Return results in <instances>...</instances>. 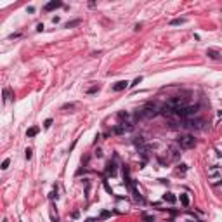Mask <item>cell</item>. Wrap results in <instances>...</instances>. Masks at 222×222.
Listing matches in <instances>:
<instances>
[{"mask_svg":"<svg viewBox=\"0 0 222 222\" xmlns=\"http://www.w3.org/2000/svg\"><path fill=\"white\" fill-rule=\"evenodd\" d=\"M160 111H161V108H158L156 102H148L144 108H141V109H139V115H141V118L149 120V118H155Z\"/></svg>","mask_w":222,"mask_h":222,"instance_id":"cell-1","label":"cell"},{"mask_svg":"<svg viewBox=\"0 0 222 222\" xmlns=\"http://www.w3.org/2000/svg\"><path fill=\"white\" fill-rule=\"evenodd\" d=\"M177 144L182 148V149H191V148H194L196 146V139H194L191 134H184L180 135L177 139Z\"/></svg>","mask_w":222,"mask_h":222,"instance_id":"cell-2","label":"cell"},{"mask_svg":"<svg viewBox=\"0 0 222 222\" xmlns=\"http://www.w3.org/2000/svg\"><path fill=\"white\" fill-rule=\"evenodd\" d=\"M167 106L174 108V109L177 111V109H180V108L188 106V99H186V97H170L168 101H167Z\"/></svg>","mask_w":222,"mask_h":222,"instance_id":"cell-3","label":"cell"},{"mask_svg":"<svg viewBox=\"0 0 222 222\" xmlns=\"http://www.w3.org/2000/svg\"><path fill=\"white\" fill-rule=\"evenodd\" d=\"M180 158V151L175 148V146H172V148H168V151H167V158L161 161V163H172V161H177V160Z\"/></svg>","mask_w":222,"mask_h":222,"instance_id":"cell-4","label":"cell"},{"mask_svg":"<svg viewBox=\"0 0 222 222\" xmlns=\"http://www.w3.org/2000/svg\"><path fill=\"white\" fill-rule=\"evenodd\" d=\"M188 128H203V120L200 118H189V120H184V125Z\"/></svg>","mask_w":222,"mask_h":222,"instance_id":"cell-5","label":"cell"},{"mask_svg":"<svg viewBox=\"0 0 222 222\" xmlns=\"http://www.w3.org/2000/svg\"><path fill=\"white\" fill-rule=\"evenodd\" d=\"M59 7H63V2H59V0H52V2L45 4L44 10H45V12H50V10H54V9H59Z\"/></svg>","mask_w":222,"mask_h":222,"instance_id":"cell-6","label":"cell"},{"mask_svg":"<svg viewBox=\"0 0 222 222\" xmlns=\"http://www.w3.org/2000/svg\"><path fill=\"white\" fill-rule=\"evenodd\" d=\"M106 174L108 175H115L116 174V156L111 161H108V165H106Z\"/></svg>","mask_w":222,"mask_h":222,"instance_id":"cell-7","label":"cell"},{"mask_svg":"<svg viewBox=\"0 0 222 222\" xmlns=\"http://www.w3.org/2000/svg\"><path fill=\"white\" fill-rule=\"evenodd\" d=\"M127 87H128V82H127V80H120V82H116L115 85H113V90L120 92V90H125Z\"/></svg>","mask_w":222,"mask_h":222,"instance_id":"cell-8","label":"cell"},{"mask_svg":"<svg viewBox=\"0 0 222 222\" xmlns=\"http://www.w3.org/2000/svg\"><path fill=\"white\" fill-rule=\"evenodd\" d=\"M130 189H132V194H134V200H135V201L142 203V196H141V193L137 191V188H135V184H134V182L130 184Z\"/></svg>","mask_w":222,"mask_h":222,"instance_id":"cell-9","label":"cell"},{"mask_svg":"<svg viewBox=\"0 0 222 222\" xmlns=\"http://www.w3.org/2000/svg\"><path fill=\"white\" fill-rule=\"evenodd\" d=\"M207 56L210 59H215V61H217V59H220V54L217 52V50H213V49H208L207 50Z\"/></svg>","mask_w":222,"mask_h":222,"instance_id":"cell-10","label":"cell"},{"mask_svg":"<svg viewBox=\"0 0 222 222\" xmlns=\"http://www.w3.org/2000/svg\"><path fill=\"white\" fill-rule=\"evenodd\" d=\"M50 220L52 222H59V215H57V210H56V207H50Z\"/></svg>","mask_w":222,"mask_h":222,"instance_id":"cell-11","label":"cell"},{"mask_svg":"<svg viewBox=\"0 0 222 222\" xmlns=\"http://www.w3.org/2000/svg\"><path fill=\"white\" fill-rule=\"evenodd\" d=\"M163 200L167 203H175V200H177V198H175L172 193H167V194H163Z\"/></svg>","mask_w":222,"mask_h":222,"instance_id":"cell-12","label":"cell"},{"mask_svg":"<svg viewBox=\"0 0 222 222\" xmlns=\"http://www.w3.org/2000/svg\"><path fill=\"white\" fill-rule=\"evenodd\" d=\"M186 21H188L186 17H177V19H172V21H170V24H172V26H177V24H184Z\"/></svg>","mask_w":222,"mask_h":222,"instance_id":"cell-13","label":"cell"},{"mask_svg":"<svg viewBox=\"0 0 222 222\" xmlns=\"http://www.w3.org/2000/svg\"><path fill=\"white\" fill-rule=\"evenodd\" d=\"M37 134H38V127H31V128H28V132H26L28 137H35Z\"/></svg>","mask_w":222,"mask_h":222,"instance_id":"cell-14","label":"cell"},{"mask_svg":"<svg viewBox=\"0 0 222 222\" xmlns=\"http://www.w3.org/2000/svg\"><path fill=\"white\" fill-rule=\"evenodd\" d=\"M80 23H82V19H73V21H68L64 26H66V28H73V26H78Z\"/></svg>","mask_w":222,"mask_h":222,"instance_id":"cell-15","label":"cell"},{"mask_svg":"<svg viewBox=\"0 0 222 222\" xmlns=\"http://www.w3.org/2000/svg\"><path fill=\"white\" fill-rule=\"evenodd\" d=\"M179 200H180V203H182L184 207H188V205H189V198H188V194H180V198H179Z\"/></svg>","mask_w":222,"mask_h":222,"instance_id":"cell-16","label":"cell"},{"mask_svg":"<svg viewBox=\"0 0 222 222\" xmlns=\"http://www.w3.org/2000/svg\"><path fill=\"white\" fill-rule=\"evenodd\" d=\"M118 118H120L121 121H123V120L127 121V120H128V113H127V111H120V113H118Z\"/></svg>","mask_w":222,"mask_h":222,"instance_id":"cell-17","label":"cell"},{"mask_svg":"<svg viewBox=\"0 0 222 222\" xmlns=\"http://www.w3.org/2000/svg\"><path fill=\"white\" fill-rule=\"evenodd\" d=\"M9 99H10V90L4 89V101H9Z\"/></svg>","mask_w":222,"mask_h":222,"instance_id":"cell-18","label":"cell"},{"mask_svg":"<svg viewBox=\"0 0 222 222\" xmlns=\"http://www.w3.org/2000/svg\"><path fill=\"white\" fill-rule=\"evenodd\" d=\"M9 163H10V160L9 158H5L4 161H2V170H5V168H9Z\"/></svg>","mask_w":222,"mask_h":222,"instance_id":"cell-19","label":"cell"},{"mask_svg":"<svg viewBox=\"0 0 222 222\" xmlns=\"http://www.w3.org/2000/svg\"><path fill=\"white\" fill-rule=\"evenodd\" d=\"M24 156H26V160H31V156H33V151H31V149L28 148V149L24 151Z\"/></svg>","mask_w":222,"mask_h":222,"instance_id":"cell-20","label":"cell"},{"mask_svg":"<svg viewBox=\"0 0 222 222\" xmlns=\"http://www.w3.org/2000/svg\"><path fill=\"white\" fill-rule=\"evenodd\" d=\"M75 108H77V104H75V102H71V104H64L63 109H75Z\"/></svg>","mask_w":222,"mask_h":222,"instance_id":"cell-21","label":"cell"},{"mask_svg":"<svg viewBox=\"0 0 222 222\" xmlns=\"http://www.w3.org/2000/svg\"><path fill=\"white\" fill-rule=\"evenodd\" d=\"M49 198H50V200H57V189H54L52 193L49 194Z\"/></svg>","mask_w":222,"mask_h":222,"instance_id":"cell-22","label":"cell"},{"mask_svg":"<svg viewBox=\"0 0 222 222\" xmlns=\"http://www.w3.org/2000/svg\"><path fill=\"white\" fill-rule=\"evenodd\" d=\"M141 82H142V77H137V78L134 80V82L130 83V85H132V87H135V85H137V83H141Z\"/></svg>","mask_w":222,"mask_h":222,"instance_id":"cell-23","label":"cell"},{"mask_svg":"<svg viewBox=\"0 0 222 222\" xmlns=\"http://www.w3.org/2000/svg\"><path fill=\"white\" fill-rule=\"evenodd\" d=\"M186 170H188V165H186V163L179 165V172H186Z\"/></svg>","mask_w":222,"mask_h":222,"instance_id":"cell-24","label":"cell"},{"mask_svg":"<svg viewBox=\"0 0 222 222\" xmlns=\"http://www.w3.org/2000/svg\"><path fill=\"white\" fill-rule=\"evenodd\" d=\"M50 125H52V120H50V118H47V120H45V123H44V127H45V128H49Z\"/></svg>","mask_w":222,"mask_h":222,"instance_id":"cell-25","label":"cell"},{"mask_svg":"<svg viewBox=\"0 0 222 222\" xmlns=\"http://www.w3.org/2000/svg\"><path fill=\"white\" fill-rule=\"evenodd\" d=\"M96 92H99V87H90L89 89V94H96Z\"/></svg>","mask_w":222,"mask_h":222,"instance_id":"cell-26","label":"cell"},{"mask_svg":"<svg viewBox=\"0 0 222 222\" xmlns=\"http://www.w3.org/2000/svg\"><path fill=\"white\" fill-rule=\"evenodd\" d=\"M109 215H111V213H109V212H106V210H104V212H101V219H108Z\"/></svg>","mask_w":222,"mask_h":222,"instance_id":"cell-27","label":"cell"},{"mask_svg":"<svg viewBox=\"0 0 222 222\" xmlns=\"http://www.w3.org/2000/svg\"><path fill=\"white\" fill-rule=\"evenodd\" d=\"M44 28H45V26H44V24H42V23H40L38 26H37V31H44Z\"/></svg>","mask_w":222,"mask_h":222,"instance_id":"cell-28","label":"cell"},{"mask_svg":"<svg viewBox=\"0 0 222 222\" xmlns=\"http://www.w3.org/2000/svg\"><path fill=\"white\" fill-rule=\"evenodd\" d=\"M96 156H97V158H101V156H102V151L97 149V151H96Z\"/></svg>","mask_w":222,"mask_h":222,"instance_id":"cell-29","label":"cell"},{"mask_svg":"<svg viewBox=\"0 0 222 222\" xmlns=\"http://www.w3.org/2000/svg\"><path fill=\"white\" fill-rule=\"evenodd\" d=\"M85 222H96V220H94V219H87V220H85Z\"/></svg>","mask_w":222,"mask_h":222,"instance_id":"cell-30","label":"cell"}]
</instances>
